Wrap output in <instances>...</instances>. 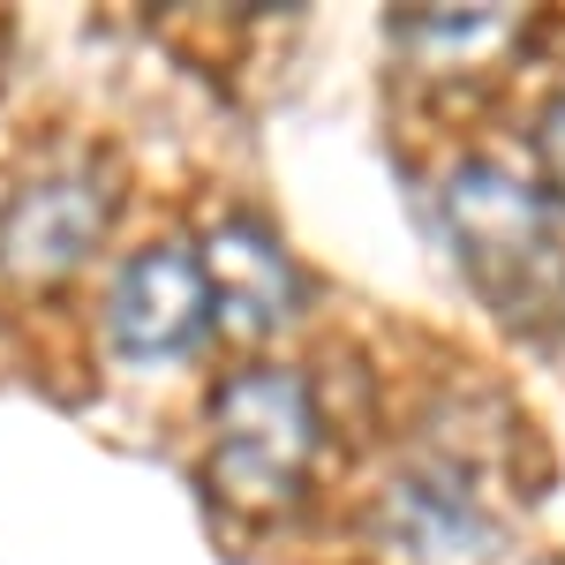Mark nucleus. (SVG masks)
Instances as JSON below:
<instances>
[{
  "mask_svg": "<svg viewBox=\"0 0 565 565\" xmlns=\"http://www.w3.org/2000/svg\"><path fill=\"white\" fill-rule=\"evenodd\" d=\"M317 399L295 370H234L212 392V490L234 513L295 505L317 460Z\"/></svg>",
  "mask_w": 565,
  "mask_h": 565,
  "instance_id": "2",
  "label": "nucleus"
},
{
  "mask_svg": "<svg viewBox=\"0 0 565 565\" xmlns=\"http://www.w3.org/2000/svg\"><path fill=\"white\" fill-rule=\"evenodd\" d=\"M392 39L407 45V53L445 45L437 61H468V53H482V45L513 39V15H505V8H415V15L392 23Z\"/></svg>",
  "mask_w": 565,
  "mask_h": 565,
  "instance_id": "7",
  "label": "nucleus"
},
{
  "mask_svg": "<svg viewBox=\"0 0 565 565\" xmlns=\"http://www.w3.org/2000/svg\"><path fill=\"white\" fill-rule=\"evenodd\" d=\"M196 264L212 287V317H226L234 332H279L302 309V271L279 249V234L257 218H218Z\"/></svg>",
  "mask_w": 565,
  "mask_h": 565,
  "instance_id": "5",
  "label": "nucleus"
},
{
  "mask_svg": "<svg viewBox=\"0 0 565 565\" xmlns=\"http://www.w3.org/2000/svg\"><path fill=\"white\" fill-rule=\"evenodd\" d=\"M212 332V287L204 264L189 257L181 242H151L114 271L106 295V340L129 362H174Z\"/></svg>",
  "mask_w": 565,
  "mask_h": 565,
  "instance_id": "3",
  "label": "nucleus"
},
{
  "mask_svg": "<svg viewBox=\"0 0 565 565\" xmlns=\"http://www.w3.org/2000/svg\"><path fill=\"white\" fill-rule=\"evenodd\" d=\"M114 218V196L98 174H39L23 181L0 212V271L23 287H53L98 249Z\"/></svg>",
  "mask_w": 565,
  "mask_h": 565,
  "instance_id": "4",
  "label": "nucleus"
},
{
  "mask_svg": "<svg viewBox=\"0 0 565 565\" xmlns=\"http://www.w3.org/2000/svg\"><path fill=\"white\" fill-rule=\"evenodd\" d=\"M445 234L476 295L521 332L565 324V234L535 181L468 159L445 181Z\"/></svg>",
  "mask_w": 565,
  "mask_h": 565,
  "instance_id": "1",
  "label": "nucleus"
},
{
  "mask_svg": "<svg viewBox=\"0 0 565 565\" xmlns=\"http://www.w3.org/2000/svg\"><path fill=\"white\" fill-rule=\"evenodd\" d=\"M385 527L415 565H476L490 551V521L445 476H399L385 490Z\"/></svg>",
  "mask_w": 565,
  "mask_h": 565,
  "instance_id": "6",
  "label": "nucleus"
},
{
  "mask_svg": "<svg viewBox=\"0 0 565 565\" xmlns=\"http://www.w3.org/2000/svg\"><path fill=\"white\" fill-rule=\"evenodd\" d=\"M535 159H543V181L558 189V204H565V90L543 106V121H535Z\"/></svg>",
  "mask_w": 565,
  "mask_h": 565,
  "instance_id": "8",
  "label": "nucleus"
}]
</instances>
